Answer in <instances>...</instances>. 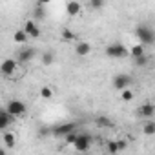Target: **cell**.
<instances>
[{
    "label": "cell",
    "mask_w": 155,
    "mask_h": 155,
    "mask_svg": "<svg viewBox=\"0 0 155 155\" xmlns=\"http://www.w3.org/2000/svg\"><path fill=\"white\" fill-rule=\"evenodd\" d=\"M130 86H131V77H130V75L119 73V75L113 77V88H115V90L122 91V90H126V88H130Z\"/></svg>",
    "instance_id": "5"
},
{
    "label": "cell",
    "mask_w": 155,
    "mask_h": 155,
    "mask_svg": "<svg viewBox=\"0 0 155 155\" xmlns=\"http://www.w3.org/2000/svg\"><path fill=\"white\" fill-rule=\"evenodd\" d=\"M46 18V9H44V6H40V4H37V8L33 9V20L37 22H40V20H44Z\"/></svg>",
    "instance_id": "13"
},
{
    "label": "cell",
    "mask_w": 155,
    "mask_h": 155,
    "mask_svg": "<svg viewBox=\"0 0 155 155\" xmlns=\"http://www.w3.org/2000/svg\"><path fill=\"white\" fill-rule=\"evenodd\" d=\"M4 153H6V150H4V148H0V155H4Z\"/></svg>",
    "instance_id": "32"
},
{
    "label": "cell",
    "mask_w": 155,
    "mask_h": 155,
    "mask_svg": "<svg viewBox=\"0 0 155 155\" xmlns=\"http://www.w3.org/2000/svg\"><path fill=\"white\" fill-rule=\"evenodd\" d=\"M75 139H77V131H75V130H73V131H69L68 135H64L66 144H73V142H75Z\"/></svg>",
    "instance_id": "27"
},
{
    "label": "cell",
    "mask_w": 155,
    "mask_h": 155,
    "mask_svg": "<svg viewBox=\"0 0 155 155\" xmlns=\"http://www.w3.org/2000/svg\"><path fill=\"white\" fill-rule=\"evenodd\" d=\"M133 91L130 90V88H126V90H122V93H120V99L124 101V102H130V101H133Z\"/></svg>",
    "instance_id": "21"
},
{
    "label": "cell",
    "mask_w": 155,
    "mask_h": 155,
    "mask_svg": "<svg viewBox=\"0 0 155 155\" xmlns=\"http://www.w3.org/2000/svg\"><path fill=\"white\" fill-rule=\"evenodd\" d=\"M133 60H135V66H140V68H144V66L148 64V57H146V53L140 55V57H135Z\"/></svg>",
    "instance_id": "26"
},
{
    "label": "cell",
    "mask_w": 155,
    "mask_h": 155,
    "mask_svg": "<svg viewBox=\"0 0 155 155\" xmlns=\"http://www.w3.org/2000/svg\"><path fill=\"white\" fill-rule=\"evenodd\" d=\"M90 51H91V46L88 42H79L75 46V53L79 57H86V55H90Z\"/></svg>",
    "instance_id": "12"
},
{
    "label": "cell",
    "mask_w": 155,
    "mask_h": 155,
    "mask_svg": "<svg viewBox=\"0 0 155 155\" xmlns=\"http://www.w3.org/2000/svg\"><path fill=\"white\" fill-rule=\"evenodd\" d=\"M40 58H42V64H44V66H51V64L55 62V53H53V51H44Z\"/></svg>",
    "instance_id": "15"
},
{
    "label": "cell",
    "mask_w": 155,
    "mask_h": 155,
    "mask_svg": "<svg viewBox=\"0 0 155 155\" xmlns=\"http://www.w3.org/2000/svg\"><path fill=\"white\" fill-rule=\"evenodd\" d=\"M106 55L111 57V58H124L128 55V48L120 42H113L106 48Z\"/></svg>",
    "instance_id": "3"
},
{
    "label": "cell",
    "mask_w": 155,
    "mask_h": 155,
    "mask_svg": "<svg viewBox=\"0 0 155 155\" xmlns=\"http://www.w3.org/2000/svg\"><path fill=\"white\" fill-rule=\"evenodd\" d=\"M35 28H37V22H35V20H28V22L24 24V31H26V35L29 37V33H31Z\"/></svg>",
    "instance_id": "25"
},
{
    "label": "cell",
    "mask_w": 155,
    "mask_h": 155,
    "mask_svg": "<svg viewBox=\"0 0 155 155\" xmlns=\"http://www.w3.org/2000/svg\"><path fill=\"white\" fill-rule=\"evenodd\" d=\"M142 131H144V135H148V137H153L155 135V122L150 119L146 124H144V128H142Z\"/></svg>",
    "instance_id": "17"
},
{
    "label": "cell",
    "mask_w": 155,
    "mask_h": 155,
    "mask_svg": "<svg viewBox=\"0 0 155 155\" xmlns=\"http://www.w3.org/2000/svg\"><path fill=\"white\" fill-rule=\"evenodd\" d=\"M13 40H15L17 44H26V40H28V35H26V31H24V29H18V31L13 35Z\"/></svg>",
    "instance_id": "18"
},
{
    "label": "cell",
    "mask_w": 155,
    "mask_h": 155,
    "mask_svg": "<svg viewBox=\"0 0 155 155\" xmlns=\"http://www.w3.org/2000/svg\"><path fill=\"white\" fill-rule=\"evenodd\" d=\"M66 11H68L69 17H77L82 11V6H81V2H77V0H69V2L66 4Z\"/></svg>",
    "instance_id": "11"
},
{
    "label": "cell",
    "mask_w": 155,
    "mask_h": 155,
    "mask_svg": "<svg viewBox=\"0 0 155 155\" xmlns=\"http://www.w3.org/2000/svg\"><path fill=\"white\" fill-rule=\"evenodd\" d=\"M106 150H108L110 153H117V151H120V150H119V142H117V140H108Z\"/></svg>",
    "instance_id": "24"
},
{
    "label": "cell",
    "mask_w": 155,
    "mask_h": 155,
    "mask_svg": "<svg viewBox=\"0 0 155 155\" xmlns=\"http://www.w3.org/2000/svg\"><path fill=\"white\" fill-rule=\"evenodd\" d=\"M40 97H42V99H46V101L53 99V90H51V88H48V86H44V88L40 90Z\"/></svg>",
    "instance_id": "23"
},
{
    "label": "cell",
    "mask_w": 155,
    "mask_h": 155,
    "mask_svg": "<svg viewBox=\"0 0 155 155\" xmlns=\"http://www.w3.org/2000/svg\"><path fill=\"white\" fill-rule=\"evenodd\" d=\"M40 35H42V31H40V28H38V26H37V28H35V29L29 33V37H31V38H38Z\"/></svg>",
    "instance_id": "28"
},
{
    "label": "cell",
    "mask_w": 155,
    "mask_h": 155,
    "mask_svg": "<svg viewBox=\"0 0 155 155\" xmlns=\"http://www.w3.org/2000/svg\"><path fill=\"white\" fill-rule=\"evenodd\" d=\"M4 144L8 146V148H13L15 144H17V140H15V135L11 133V131H8V130H4Z\"/></svg>",
    "instance_id": "14"
},
{
    "label": "cell",
    "mask_w": 155,
    "mask_h": 155,
    "mask_svg": "<svg viewBox=\"0 0 155 155\" xmlns=\"http://www.w3.org/2000/svg\"><path fill=\"white\" fill-rule=\"evenodd\" d=\"M104 0H90V8L93 9V11H101L102 8H104Z\"/></svg>",
    "instance_id": "20"
},
{
    "label": "cell",
    "mask_w": 155,
    "mask_h": 155,
    "mask_svg": "<svg viewBox=\"0 0 155 155\" xmlns=\"http://www.w3.org/2000/svg\"><path fill=\"white\" fill-rule=\"evenodd\" d=\"M137 115L142 117V119H153V115H155V106H153L151 102H146V104H142V106L137 110Z\"/></svg>",
    "instance_id": "9"
},
{
    "label": "cell",
    "mask_w": 155,
    "mask_h": 155,
    "mask_svg": "<svg viewBox=\"0 0 155 155\" xmlns=\"http://www.w3.org/2000/svg\"><path fill=\"white\" fill-rule=\"evenodd\" d=\"M117 142H119V150H124L126 148V142L124 140H117Z\"/></svg>",
    "instance_id": "30"
},
{
    "label": "cell",
    "mask_w": 155,
    "mask_h": 155,
    "mask_svg": "<svg viewBox=\"0 0 155 155\" xmlns=\"http://www.w3.org/2000/svg\"><path fill=\"white\" fill-rule=\"evenodd\" d=\"M73 146H75L77 151H88L90 146H91V135H88V133H77V139H75Z\"/></svg>",
    "instance_id": "4"
},
{
    "label": "cell",
    "mask_w": 155,
    "mask_h": 155,
    "mask_svg": "<svg viewBox=\"0 0 155 155\" xmlns=\"http://www.w3.org/2000/svg\"><path fill=\"white\" fill-rule=\"evenodd\" d=\"M51 0H37V4H40V6H46V4H49Z\"/></svg>",
    "instance_id": "29"
},
{
    "label": "cell",
    "mask_w": 155,
    "mask_h": 155,
    "mask_svg": "<svg viewBox=\"0 0 155 155\" xmlns=\"http://www.w3.org/2000/svg\"><path fill=\"white\" fill-rule=\"evenodd\" d=\"M73 130H77V124H75V122H64V124H58V126L51 128V133H53L55 137H64V135H68V133L73 131Z\"/></svg>",
    "instance_id": "7"
},
{
    "label": "cell",
    "mask_w": 155,
    "mask_h": 155,
    "mask_svg": "<svg viewBox=\"0 0 155 155\" xmlns=\"http://www.w3.org/2000/svg\"><path fill=\"white\" fill-rule=\"evenodd\" d=\"M6 111H8L9 115H13L15 119H18V117H22V115H26L28 108H26V104H24L22 101L13 99V101H9V102L6 104Z\"/></svg>",
    "instance_id": "2"
},
{
    "label": "cell",
    "mask_w": 155,
    "mask_h": 155,
    "mask_svg": "<svg viewBox=\"0 0 155 155\" xmlns=\"http://www.w3.org/2000/svg\"><path fill=\"white\" fill-rule=\"evenodd\" d=\"M35 55H37V49H33V48H22L20 51H17V62L18 64H26L31 58H35Z\"/></svg>",
    "instance_id": "8"
},
{
    "label": "cell",
    "mask_w": 155,
    "mask_h": 155,
    "mask_svg": "<svg viewBox=\"0 0 155 155\" xmlns=\"http://www.w3.org/2000/svg\"><path fill=\"white\" fill-rule=\"evenodd\" d=\"M49 131H51V130H48V128H42V130H40V135H48Z\"/></svg>",
    "instance_id": "31"
},
{
    "label": "cell",
    "mask_w": 155,
    "mask_h": 155,
    "mask_svg": "<svg viewBox=\"0 0 155 155\" xmlns=\"http://www.w3.org/2000/svg\"><path fill=\"white\" fill-rule=\"evenodd\" d=\"M13 120H15V117H13V115H9L6 110H0V131L8 130V128L13 124Z\"/></svg>",
    "instance_id": "10"
},
{
    "label": "cell",
    "mask_w": 155,
    "mask_h": 155,
    "mask_svg": "<svg viewBox=\"0 0 155 155\" xmlns=\"http://www.w3.org/2000/svg\"><path fill=\"white\" fill-rule=\"evenodd\" d=\"M135 35H137V38H139V44H142V46H153V42H155V33H153V29H151L150 26H146V24H140V26L135 29Z\"/></svg>",
    "instance_id": "1"
},
{
    "label": "cell",
    "mask_w": 155,
    "mask_h": 155,
    "mask_svg": "<svg viewBox=\"0 0 155 155\" xmlns=\"http://www.w3.org/2000/svg\"><path fill=\"white\" fill-rule=\"evenodd\" d=\"M18 68V62L17 58H6L2 60V64H0V73H2L4 77H11Z\"/></svg>",
    "instance_id": "6"
},
{
    "label": "cell",
    "mask_w": 155,
    "mask_h": 155,
    "mask_svg": "<svg viewBox=\"0 0 155 155\" xmlns=\"http://www.w3.org/2000/svg\"><path fill=\"white\" fill-rule=\"evenodd\" d=\"M73 38H75V33H73L71 29L64 28V29H62V40H64V42H69V40H73Z\"/></svg>",
    "instance_id": "22"
},
{
    "label": "cell",
    "mask_w": 155,
    "mask_h": 155,
    "mask_svg": "<svg viewBox=\"0 0 155 155\" xmlns=\"http://www.w3.org/2000/svg\"><path fill=\"white\" fill-rule=\"evenodd\" d=\"M128 55H131L133 58H135V57H140V55H144V46H142V44H135L131 49H128Z\"/></svg>",
    "instance_id": "16"
},
{
    "label": "cell",
    "mask_w": 155,
    "mask_h": 155,
    "mask_svg": "<svg viewBox=\"0 0 155 155\" xmlns=\"http://www.w3.org/2000/svg\"><path fill=\"white\" fill-rule=\"evenodd\" d=\"M95 122H97V126H99V128H111V126H113V122H111L108 117H97V120H95Z\"/></svg>",
    "instance_id": "19"
}]
</instances>
